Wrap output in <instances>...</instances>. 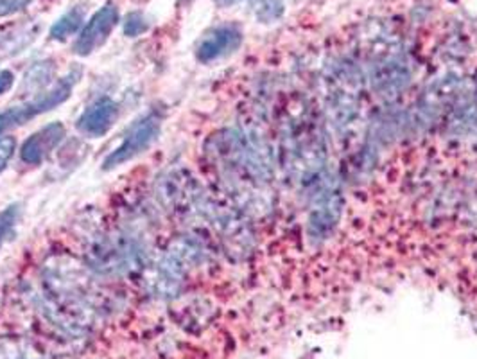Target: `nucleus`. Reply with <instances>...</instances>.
I'll return each mask as SVG.
<instances>
[{
    "label": "nucleus",
    "instance_id": "1",
    "mask_svg": "<svg viewBox=\"0 0 477 359\" xmlns=\"http://www.w3.org/2000/svg\"><path fill=\"white\" fill-rule=\"evenodd\" d=\"M361 73L352 63H336L326 76V110L337 130L348 128L361 108Z\"/></svg>",
    "mask_w": 477,
    "mask_h": 359
},
{
    "label": "nucleus",
    "instance_id": "2",
    "mask_svg": "<svg viewBox=\"0 0 477 359\" xmlns=\"http://www.w3.org/2000/svg\"><path fill=\"white\" fill-rule=\"evenodd\" d=\"M343 192L341 183L334 173L319 183L311 192V205L307 212V236L313 243L326 241L341 218Z\"/></svg>",
    "mask_w": 477,
    "mask_h": 359
},
{
    "label": "nucleus",
    "instance_id": "3",
    "mask_svg": "<svg viewBox=\"0 0 477 359\" xmlns=\"http://www.w3.org/2000/svg\"><path fill=\"white\" fill-rule=\"evenodd\" d=\"M80 69L71 71L56 85H53L51 89L40 92L34 99L0 112V135L9 131V130H13V128L24 126L31 119H34V117H38L42 113H47V112L54 110L56 106L63 104L73 95L76 83L80 82Z\"/></svg>",
    "mask_w": 477,
    "mask_h": 359
},
{
    "label": "nucleus",
    "instance_id": "4",
    "mask_svg": "<svg viewBox=\"0 0 477 359\" xmlns=\"http://www.w3.org/2000/svg\"><path fill=\"white\" fill-rule=\"evenodd\" d=\"M161 121H163L161 113L157 110H151L144 117L135 121L128 128L121 144L113 151H110L106 155V159L102 160V170L112 171L119 166L133 160L135 157L146 153L153 146V142L159 139Z\"/></svg>",
    "mask_w": 477,
    "mask_h": 359
},
{
    "label": "nucleus",
    "instance_id": "5",
    "mask_svg": "<svg viewBox=\"0 0 477 359\" xmlns=\"http://www.w3.org/2000/svg\"><path fill=\"white\" fill-rule=\"evenodd\" d=\"M409 78H411L409 65L398 54L383 56L372 62L370 65L368 82L374 92L386 101L397 99L398 95L407 87Z\"/></svg>",
    "mask_w": 477,
    "mask_h": 359
},
{
    "label": "nucleus",
    "instance_id": "6",
    "mask_svg": "<svg viewBox=\"0 0 477 359\" xmlns=\"http://www.w3.org/2000/svg\"><path fill=\"white\" fill-rule=\"evenodd\" d=\"M117 22H119V7H117V4H113V2L104 4L83 25L80 36H78V40L74 44V53L78 56L92 54L95 49H99L108 40V36L115 29Z\"/></svg>",
    "mask_w": 477,
    "mask_h": 359
},
{
    "label": "nucleus",
    "instance_id": "7",
    "mask_svg": "<svg viewBox=\"0 0 477 359\" xmlns=\"http://www.w3.org/2000/svg\"><path fill=\"white\" fill-rule=\"evenodd\" d=\"M119 113H121V108L117 101H113L108 95L97 97L93 102H90L84 108V112L81 113L76 122V128L81 135L90 137V139L104 137L117 122Z\"/></svg>",
    "mask_w": 477,
    "mask_h": 359
},
{
    "label": "nucleus",
    "instance_id": "8",
    "mask_svg": "<svg viewBox=\"0 0 477 359\" xmlns=\"http://www.w3.org/2000/svg\"><path fill=\"white\" fill-rule=\"evenodd\" d=\"M240 44H242V31L238 25L223 24L205 33V36L198 44L196 58L201 63H212L236 53Z\"/></svg>",
    "mask_w": 477,
    "mask_h": 359
},
{
    "label": "nucleus",
    "instance_id": "9",
    "mask_svg": "<svg viewBox=\"0 0 477 359\" xmlns=\"http://www.w3.org/2000/svg\"><path fill=\"white\" fill-rule=\"evenodd\" d=\"M65 139V126L62 122H51L42 130L34 131L20 150V159L27 166L42 164L53 151L63 142Z\"/></svg>",
    "mask_w": 477,
    "mask_h": 359
},
{
    "label": "nucleus",
    "instance_id": "10",
    "mask_svg": "<svg viewBox=\"0 0 477 359\" xmlns=\"http://www.w3.org/2000/svg\"><path fill=\"white\" fill-rule=\"evenodd\" d=\"M84 16H86V5L78 4L74 7H71L69 11H65L51 27V40H58L63 42L67 38H71L73 34H76L84 24Z\"/></svg>",
    "mask_w": 477,
    "mask_h": 359
},
{
    "label": "nucleus",
    "instance_id": "11",
    "mask_svg": "<svg viewBox=\"0 0 477 359\" xmlns=\"http://www.w3.org/2000/svg\"><path fill=\"white\" fill-rule=\"evenodd\" d=\"M53 73H54V67L51 62H40V63H34L29 73H25V82H24V87H27V90L31 92H44L47 90V85L51 83V78H53Z\"/></svg>",
    "mask_w": 477,
    "mask_h": 359
},
{
    "label": "nucleus",
    "instance_id": "12",
    "mask_svg": "<svg viewBox=\"0 0 477 359\" xmlns=\"http://www.w3.org/2000/svg\"><path fill=\"white\" fill-rule=\"evenodd\" d=\"M20 214H22L20 203L7 205L4 210H0V248L5 243V239L13 234L15 227L18 225Z\"/></svg>",
    "mask_w": 477,
    "mask_h": 359
},
{
    "label": "nucleus",
    "instance_id": "13",
    "mask_svg": "<svg viewBox=\"0 0 477 359\" xmlns=\"http://www.w3.org/2000/svg\"><path fill=\"white\" fill-rule=\"evenodd\" d=\"M0 359H40L18 340H0Z\"/></svg>",
    "mask_w": 477,
    "mask_h": 359
},
{
    "label": "nucleus",
    "instance_id": "14",
    "mask_svg": "<svg viewBox=\"0 0 477 359\" xmlns=\"http://www.w3.org/2000/svg\"><path fill=\"white\" fill-rule=\"evenodd\" d=\"M284 11V4L282 0H258L255 4V15L260 22H273L275 18H278Z\"/></svg>",
    "mask_w": 477,
    "mask_h": 359
},
{
    "label": "nucleus",
    "instance_id": "15",
    "mask_svg": "<svg viewBox=\"0 0 477 359\" xmlns=\"http://www.w3.org/2000/svg\"><path fill=\"white\" fill-rule=\"evenodd\" d=\"M150 27V22L146 20V16L139 11H131L126 18H124V34L130 38L141 36L142 33H146Z\"/></svg>",
    "mask_w": 477,
    "mask_h": 359
},
{
    "label": "nucleus",
    "instance_id": "16",
    "mask_svg": "<svg viewBox=\"0 0 477 359\" xmlns=\"http://www.w3.org/2000/svg\"><path fill=\"white\" fill-rule=\"evenodd\" d=\"M16 150V141L11 135H0V173L7 168Z\"/></svg>",
    "mask_w": 477,
    "mask_h": 359
},
{
    "label": "nucleus",
    "instance_id": "17",
    "mask_svg": "<svg viewBox=\"0 0 477 359\" xmlns=\"http://www.w3.org/2000/svg\"><path fill=\"white\" fill-rule=\"evenodd\" d=\"M31 0H0V16L24 9Z\"/></svg>",
    "mask_w": 477,
    "mask_h": 359
},
{
    "label": "nucleus",
    "instance_id": "18",
    "mask_svg": "<svg viewBox=\"0 0 477 359\" xmlns=\"http://www.w3.org/2000/svg\"><path fill=\"white\" fill-rule=\"evenodd\" d=\"M15 83V74L11 71H0V95H4Z\"/></svg>",
    "mask_w": 477,
    "mask_h": 359
},
{
    "label": "nucleus",
    "instance_id": "19",
    "mask_svg": "<svg viewBox=\"0 0 477 359\" xmlns=\"http://www.w3.org/2000/svg\"><path fill=\"white\" fill-rule=\"evenodd\" d=\"M238 2H242V0H216V4L221 5V7H230V5L238 4Z\"/></svg>",
    "mask_w": 477,
    "mask_h": 359
}]
</instances>
